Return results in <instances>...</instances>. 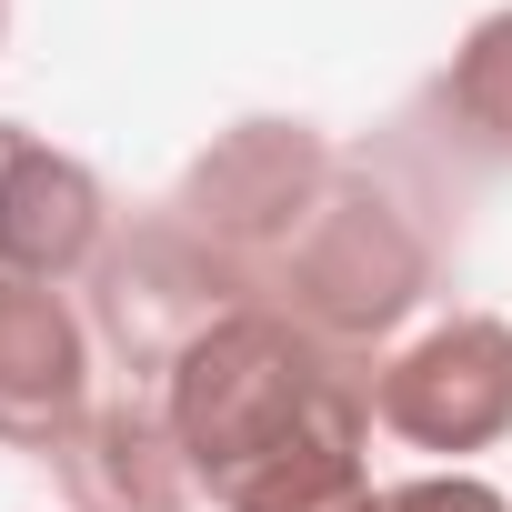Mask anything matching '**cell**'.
<instances>
[{
  "instance_id": "7a4b0ae2",
  "label": "cell",
  "mask_w": 512,
  "mask_h": 512,
  "mask_svg": "<svg viewBox=\"0 0 512 512\" xmlns=\"http://www.w3.org/2000/svg\"><path fill=\"white\" fill-rule=\"evenodd\" d=\"M442 272H452L442 201H432L402 161L342 151L332 201H322V211H312V231L282 251V272L262 282V302H272V312H292L302 332H322L332 352L382 362L402 332H422V312H432Z\"/></svg>"
},
{
  "instance_id": "3957f363",
  "label": "cell",
  "mask_w": 512,
  "mask_h": 512,
  "mask_svg": "<svg viewBox=\"0 0 512 512\" xmlns=\"http://www.w3.org/2000/svg\"><path fill=\"white\" fill-rule=\"evenodd\" d=\"M332 181H342V141H332L322 121L251 111V121L211 131V141L181 161V181H171L161 211H171L181 231H201L221 262L251 282V302H262V282L282 272V251L312 231V211L332 201Z\"/></svg>"
},
{
  "instance_id": "30bf717a",
  "label": "cell",
  "mask_w": 512,
  "mask_h": 512,
  "mask_svg": "<svg viewBox=\"0 0 512 512\" xmlns=\"http://www.w3.org/2000/svg\"><path fill=\"white\" fill-rule=\"evenodd\" d=\"M362 512H512V492L462 472V462H442V472H412V482H372Z\"/></svg>"
},
{
  "instance_id": "ba28073f",
  "label": "cell",
  "mask_w": 512,
  "mask_h": 512,
  "mask_svg": "<svg viewBox=\"0 0 512 512\" xmlns=\"http://www.w3.org/2000/svg\"><path fill=\"white\" fill-rule=\"evenodd\" d=\"M51 492L61 512H191L201 502L161 392H101L91 422L51 452Z\"/></svg>"
},
{
  "instance_id": "5b68a950",
  "label": "cell",
  "mask_w": 512,
  "mask_h": 512,
  "mask_svg": "<svg viewBox=\"0 0 512 512\" xmlns=\"http://www.w3.org/2000/svg\"><path fill=\"white\" fill-rule=\"evenodd\" d=\"M372 422L402 452L462 462L512 442V322L502 312H442L422 332H402L372 362Z\"/></svg>"
},
{
  "instance_id": "277c9868",
  "label": "cell",
  "mask_w": 512,
  "mask_h": 512,
  "mask_svg": "<svg viewBox=\"0 0 512 512\" xmlns=\"http://www.w3.org/2000/svg\"><path fill=\"white\" fill-rule=\"evenodd\" d=\"M251 302V282L221 262V251L201 241V231H181L171 211H141L131 231H111V251L91 262V332H101V352L131 372V392H161V372L221 322V312H241Z\"/></svg>"
},
{
  "instance_id": "8fae6325",
  "label": "cell",
  "mask_w": 512,
  "mask_h": 512,
  "mask_svg": "<svg viewBox=\"0 0 512 512\" xmlns=\"http://www.w3.org/2000/svg\"><path fill=\"white\" fill-rule=\"evenodd\" d=\"M0 51H11V0H0Z\"/></svg>"
},
{
  "instance_id": "6da1fadb",
  "label": "cell",
  "mask_w": 512,
  "mask_h": 512,
  "mask_svg": "<svg viewBox=\"0 0 512 512\" xmlns=\"http://www.w3.org/2000/svg\"><path fill=\"white\" fill-rule=\"evenodd\" d=\"M161 412L211 512H362L372 502V362L332 352L272 302L221 312L171 372Z\"/></svg>"
},
{
  "instance_id": "8992f818",
  "label": "cell",
  "mask_w": 512,
  "mask_h": 512,
  "mask_svg": "<svg viewBox=\"0 0 512 512\" xmlns=\"http://www.w3.org/2000/svg\"><path fill=\"white\" fill-rule=\"evenodd\" d=\"M101 402V332L61 282H0V452L51 462Z\"/></svg>"
},
{
  "instance_id": "9c48e42d",
  "label": "cell",
  "mask_w": 512,
  "mask_h": 512,
  "mask_svg": "<svg viewBox=\"0 0 512 512\" xmlns=\"http://www.w3.org/2000/svg\"><path fill=\"white\" fill-rule=\"evenodd\" d=\"M422 151L452 171H512V0L482 11L422 91Z\"/></svg>"
},
{
  "instance_id": "52a82bcc",
  "label": "cell",
  "mask_w": 512,
  "mask_h": 512,
  "mask_svg": "<svg viewBox=\"0 0 512 512\" xmlns=\"http://www.w3.org/2000/svg\"><path fill=\"white\" fill-rule=\"evenodd\" d=\"M111 191L81 151L41 141L31 121H0V282H91L111 251Z\"/></svg>"
}]
</instances>
